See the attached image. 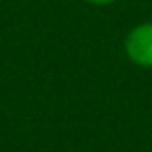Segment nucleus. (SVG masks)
Segmentation results:
<instances>
[{
  "instance_id": "f257e3e1",
  "label": "nucleus",
  "mask_w": 152,
  "mask_h": 152,
  "mask_svg": "<svg viewBox=\"0 0 152 152\" xmlns=\"http://www.w3.org/2000/svg\"><path fill=\"white\" fill-rule=\"evenodd\" d=\"M123 50L135 67L152 69V21L131 27L123 40Z\"/></svg>"
},
{
  "instance_id": "f03ea898",
  "label": "nucleus",
  "mask_w": 152,
  "mask_h": 152,
  "mask_svg": "<svg viewBox=\"0 0 152 152\" xmlns=\"http://www.w3.org/2000/svg\"><path fill=\"white\" fill-rule=\"evenodd\" d=\"M83 2H88V4H96V7H108V4L119 2V0H83Z\"/></svg>"
}]
</instances>
